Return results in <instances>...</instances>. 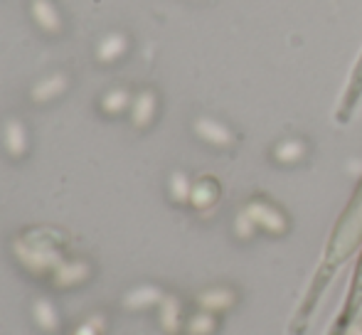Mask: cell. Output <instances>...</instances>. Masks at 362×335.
<instances>
[{
    "instance_id": "obj_5",
    "label": "cell",
    "mask_w": 362,
    "mask_h": 335,
    "mask_svg": "<svg viewBox=\"0 0 362 335\" xmlns=\"http://www.w3.org/2000/svg\"><path fill=\"white\" fill-rule=\"evenodd\" d=\"M305 158V143L300 139H284L274 146V160L281 165H296Z\"/></svg>"
},
{
    "instance_id": "obj_12",
    "label": "cell",
    "mask_w": 362,
    "mask_h": 335,
    "mask_svg": "<svg viewBox=\"0 0 362 335\" xmlns=\"http://www.w3.org/2000/svg\"><path fill=\"white\" fill-rule=\"evenodd\" d=\"M153 114H156V94L153 91H141L134 101V124L136 126H146L151 124Z\"/></svg>"
},
{
    "instance_id": "obj_11",
    "label": "cell",
    "mask_w": 362,
    "mask_h": 335,
    "mask_svg": "<svg viewBox=\"0 0 362 335\" xmlns=\"http://www.w3.org/2000/svg\"><path fill=\"white\" fill-rule=\"evenodd\" d=\"M5 146H8L10 155H23L25 148H28V139H25V129L18 119H10L5 124Z\"/></svg>"
},
{
    "instance_id": "obj_22",
    "label": "cell",
    "mask_w": 362,
    "mask_h": 335,
    "mask_svg": "<svg viewBox=\"0 0 362 335\" xmlns=\"http://www.w3.org/2000/svg\"><path fill=\"white\" fill-rule=\"evenodd\" d=\"M358 291L362 293V266H358Z\"/></svg>"
},
{
    "instance_id": "obj_15",
    "label": "cell",
    "mask_w": 362,
    "mask_h": 335,
    "mask_svg": "<svg viewBox=\"0 0 362 335\" xmlns=\"http://www.w3.org/2000/svg\"><path fill=\"white\" fill-rule=\"evenodd\" d=\"M89 274V266L84 261H72V264H59L57 274H54V281L59 286H69V283H76Z\"/></svg>"
},
{
    "instance_id": "obj_8",
    "label": "cell",
    "mask_w": 362,
    "mask_h": 335,
    "mask_svg": "<svg viewBox=\"0 0 362 335\" xmlns=\"http://www.w3.org/2000/svg\"><path fill=\"white\" fill-rule=\"evenodd\" d=\"M64 86H67V77H64V74H49V77L40 79V82L33 86V99L35 101H49L57 94H62Z\"/></svg>"
},
{
    "instance_id": "obj_2",
    "label": "cell",
    "mask_w": 362,
    "mask_h": 335,
    "mask_svg": "<svg viewBox=\"0 0 362 335\" xmlns=\"http://www.w3.org/2000/svg\"><path fill=\"white\" fill-rule=\"evenodd\" d=\"M195 134L200 136L202 141H207V143L222 146V148H227V146L234 143V134H232V131H229L227 126L222 124V121L207 119V116H202V119L195 121Z\"/></svg>"
},
{
    "instance_id": "obj_18",
    "label": "cell",
    "mask_w": 362,
    "mask_h": 335,
    "mask_svg": "<svg viewBox=\"0 0 362 335\" xmlns=\"http://www.w3.org/2000/svg\"><path fill=\"white\" fill-rule=\"evenodd\" d=\"M129 101H131V96L126 89H111V91H106L101 106H104V111H109V114H119V111H124L126 106H129Z\"/></svg>"
},
{
    "instance_id": "obj_21",
    "label": "cell",
    "mask_w": 362,
    "mask_h": 335,
    "mask_svg": "<svg viewBox=\"0 0 362 335\" xmlns=\"http://www.w3.org/2000/svg\"><path fill=\"white\" fill-rule=\"evenodd\" d=\"M101 326H104V318L94 316V318H89V321H86L84 326H81L74 335H96V333L101 331Z\"/></svg>"
},
{
    "instance_id": "obj_6",
    "label": "cell",
    "mask_w": 362,
    "mask_h": 335,
    "mask_svg": "<svg viewBox=\"0 0 362 335\" xmlns=\"http://www.w3.org/2000/svg\"><path fill=\"white\" fill-rule=\"evenodd\" d=\"M234 293L229 288H210V291L200 293L197 296V303H200L202 311L207 313H217V311H227V308L234 306Z\"/></svg>"
},
{
    "instance_id": "obj_13",
    "label": "cell",
    "mask_w": 362,
    "mask_h": 335,
    "mask_svg": "<svg viewBox=\"0 0 362 335\" xmlns=\"http://www.w3.org/2000/svg\"><path fill=\"white\" fill-rule=\"evenodd\" d=\"M33 311H35V321L40 323L42 331H57V326H59L57 311H54V306L47 301V298H37Z\"/></svg>"
},
{
    "instance_id": "obj_9",
    "label": "cell",
    "mask_w": 362,
    "mask_h": 335,
    "mask_svg": "<svg viewBox=\"0 0 362 335\" xmlns=\"http://www.w3.org/2000/svg\"><path fill=\"white\" fill-rule=\"evenodd\" d=\"M33 15L40 23V28H45L47 33H57L59 25H62L59 23V13L49 0H33Z\"/></svg>"
},
{
    "instance_id": "obj_20",
    "label": "cell",
    "mask_w": 362,
    "mask_h": 335,
    "mask_svg": "<svg viewBox=\"0 0 362 335\" xmlns=\"http://www.w3.org/2000/svg\"><path fill=\"white\" fill-rule=\"evenodd\" d=\"M254 232H257V225L252 222V217H249L247 212H239V217H237V235L244 237V240H249Z\"/></svg>"
},
{
    "instance_id": "obj_10",
    "label": "cell",
    "mask_w": 362,
    "mask_h": 335,
    "mask_svg": "<svg viewBox=\"0 0 362 335\" xmlns=\"http://www.w3.org/2000/svg\"><path fill=\"white\" fill-rule=\"evenodd\" d=\"M126 37L121 33H111L106 35L104 40L99 42V49H96V54H99L101 62H114V59H119L121 54L126 52Z\"/></svg>"
},
{
    "instance_id": "obj_19",
    "label": "cell",
    "mask_w": 362,
    "mask_h": 335,
    "mask_svg": "<svg viewBox=\"0 0 362 335\" xmlns=\"http://www.w3.org/2000/svg\"><path fill=\"white\" fill-rule=\"evenodd\" d=\"M362 91V62L358 64V69H355V77H353V84H350V91H348V101H345V104H348V109L350 106L355 104V99H358V94ZM348 109H345V116H348ZM343 116V119H345Z\"/></svg>"
},
{
    "instance_id": "obj_7",
    "label": "cell",
    "mask_w": 362,
    "mask_h": 335,
    "mask_svg": "<svg viewBox=\"0 0 362 335\" xmlns=\"http://www.w3.org/2000/svg\"><path fill=\"white\" fill-rule=\"evenodd\" d=\"M163 291L158 286H139V288H134V291H129L126 293V298H124V306L126 308H148V306H153V303H160L163 301Z\"/></svg>"
},
{
    "instance_id": "obj_3",
    "label": "cell",
    "mask_w": 362,
    "mask_h": 335,
    "mask_svg": "<svg viewBox=\"0 0 362 335\" xmlns=\"http://www.w3.org/2000/svg\"><path fill=\"white\" fill-rule=\"evenodd\" d=\"M15 249H18V254H20V259H23L28 266H33V269H45V266H59V254L57 252H52V249H30L25 242H18L15 245Z\"/></svg>"
},
{
    "instance_id": "obj_14",
    "label": "cell",
    "mask_w": 362,
    "mask_h": 335,
    "mask_svg": "<svg viewBox=\"0 0 362 335\" xmlns=\"http://www.w3.org/2000/svg\"><path fill=\"white\" fill-rule=\"evenodd\" d=\"M160 323L165 333H175L180 328V303H177V298L165 296L160 301Z\"/></svg>"
},
{
    "instance_id": "obj_4",
    "label": "cell",
    "mask_w": 362,
    "mask_h": 335,
    "mask_svg": "<svg viewBox=\"0 0 362 335\" xmlns=\"http://www.w3.org/2000/svg\"><path fill=\"white\" fill-rule=\"evenodd\" d=\"M219 197V185L215 177H202L192 185V192H190V202L197 207V210H207L217 202Z\"/></svg>"
},
{
    "instance_id": "obj_17",
    "label": "cell",
    "mask_w": 362,
    "mask_h": 335,
    "mask_svg": "<svg viewBox=\"0 0 362 335\" xmlns=\"http://www.w3.org/2000/svg\"><path fill=\"white\" fill-rule=\"evenodd\" d=\"M217 321L212 313L207 311H200L195 313V316L190 318V323H187V331H190V335H210L212 331H215Z\"/></svg>"
},
{
    "instance_id": "obj_1",
    "label": "cell",
    "mask_w": 362,
    "mask_h": 335,
    "mask_svg": "<svg viewBox=\"0 0 362 335\" xmlns=\"http://www.w3.org/2000/svg\"><path fill=\"white\" fill-rule=\"evenodd\" d=\"M244 212L252 217L257 230L262 227V230L269 232V235H284V232L288 230L286 215H284L276 205H272V202H267V200H252L247 207H244Z\"/></svg>"
},
{
    "instance_id": "obj_16",
    "label": "cell",
    "mask_w": 362,
    "mask_h": 335,
    "mask_svg": "<svg viewBox=\"0 0 362 335\" xmlns=\"http://www.w3.org/2000/svg\"><path fill=\"white\" fill-rule=\"evenodd\" d=\"M190 192H192V185L187 180V175L182 170H175L170 175V195L175 202H187L190 200Z\"/></svg>"
}]
</instances>
